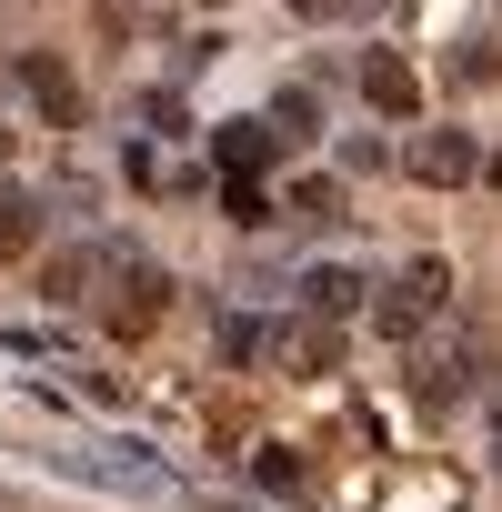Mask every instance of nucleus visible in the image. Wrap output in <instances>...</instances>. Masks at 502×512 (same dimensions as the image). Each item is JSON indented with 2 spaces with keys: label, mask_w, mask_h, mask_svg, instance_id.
I'll list each match as a JSON object with an SVG mask.
<instances>
[{
  "label": "nucleus",
  "mask_w": 502,
  "mask_h": 512,
  "mask_svg": "<svg viewBox=\"0 0 502 512\" xmlns=\"http://www.w3.org/2000/svg\"><path fill=\"white\" fill-rule=\"evenodd\" d=\"M472 362H482V342H472V332H452V342L422 362V412H452V402L472 392Z\"/></svg>",
  "instance_id": "6e6552de"
},
{
  "label": "nucleus",
  "mask_w": 502,
  "mask_h": 512,
  "mask_svg": "<svg viewBox=\"0 0 502 512\" xmlns=\"http://www.w3.org/2000/svg\"><path fill=\"white\" fill-rule=\"evenodd\" d=\"M211 161H221L231 181H262V171L282 161V131H272V121H251V111H241V121H221V131H211Z\"/></svg>",
  "instance_id": "20e7f679"
},
{
  "label": "nucleus",
  "mask_w": 502,
  "mask_h": 512,
  "mask_svg": "<svg viewBox=\"0 0 502 512\" xmlns=\"http://www.w3.org/2000/svg\"><path fill=\"white\" fill-rule=\"evenodd\" d=\"M0 161H11V131H0Z\"/></svg>",
  "instance_id": "ddd939ff"
},
{
  "label": "nucleus",
  "mask_w": 502,
  "mask_h": 512,
  "mask_svg": "<svg viewBox=\"0 0 502 512\" xmlns=\"http://www.w3.org/2000/svg\"><path fill=\"white\" fill-rule=\"evenodd\" d=\"M21 91L51 111V131H81V81H71L61 51H21Z\"/></svg>",
  "instance_id": "39448f33"
},
{
  "label": "nucleus",
  "mask_w": 502,
  "mask_h": 512,
  "mask_svg": "<svg viewBox=\"0 0 502 512\" xmlns=\"http://www.w3.org/2000/svg\"><path fill=\"white\" fill-rule=\"evenodd\" d=\"M272 352H282V372H292V382H322V372H342V322H312V312H302Z\"/></svg>",
  "instance_id": "0eeeda50"
},
{
  "label": "nucleus",
  "mask_w": 502,
  "mask_h": 512,
  "mask_svg": "<svg viewBox=\"0 0 502 512\" xmlns=\"http://www.w3.org/2000/svg\"><path fill=\"white\" fill-rule=\"evenodd\" d=\"M111 282H121V292H111V302H101V322H111V332H121V342H141V332H151V322H161V302H171V282H161V272H151V262H121V272H111Z\"/></svg>",
  "instance_id": "7ed1b4c3"
},
{
  "label": "nucleus",
  "mask_w": 502,
  "mask_h": 512,
  "mask_svg": "<svg viewBox=\"0 0 502 512\" xmlns=\"http://www.w3.org/2000/svg\"><path fill=\"white\" fill-rule=\"evenodd\" d=\"M292 11H302V21H322V11H352V0H292Z\"/></svg>",
  "instance_id": "f8f14e48"
},
{
  "label": "nucleus",
  "mask_w": 502,
  "mask_h": 512,
  "mask_svg": "<svg viewBox=\"0 0 502 512\" xmlns=\"http://www.w3.org/2000/svg\"><path fill=\"white\" fill-rule=\"evenodd\" d=\"M21 251H41V201L21 181H0V262H21Z\"/></svg>",
  "instance_id": "1a4fd4ad"
},
{
  "label": "nucleus",
  "mask_w": 502,
  "mask_h": 512,
  "mask_svg": "<svg viewBox=\"0 0 502 512\" xmlns=\"http://www.w3.org/2000/svg\"><path fill=\"white\" fill-rule=\"evenodd\" d=\"M442 292H452V262H442V251H422V262H402L392 282H382V302H372V322L412 352V332L422 322H442Z\"/></svg>",
  "instance_id": "f257e3e1"
},
{
  "label": "nucleus",
  "mask_w": 502,
  "mask_h": 512,
  "mask_svg": "<svg viewBox=\"0 0 502 512\" xmlns=\"http://www.w3.org/2000/svg\"><path fill=\"white\" fill-rule=\"evenodd\" d=\"M201 11H231V0H201Z\"/></svg>",
  "instance_id": "4468645a"
},
{
  "label": "nucleus",
  "mask_w": 502,
  "mask_h": 512,
  "mask_svg": "<svg viewBox=\"0 0 502 512\" xmlns=\"http://www.w3.org/2000/svg\"><path fill=\"white\" fill-rule=\"evenodd\" d=\"M302 302H312V322H342V312L362 302V272H342V262H322V272L302 282Z\"/></svg>",
  "instance_id": "9d476101"
},
{
  "label": "nucleus",
  "mask_w": 502,
  "mask_h": 512,
  "mask_svg": "<svg viewBox=\"0 0 502 512\" xmlns=\"http://www.w3.org/2000/svg\"><path fill=\"white\" fill-rule=\"evenodd\" d=\"M402 161H412V181H432V191H462V181H482V141H472V131H422Z\"/></svg>",
  "instance_id": "f03ea898"
},
{
  "label": "nucleus",
  "mask_w": 502,
  "mask_h": 512,
  "mask_svg": "<svg viewBox=\"0 0 502 512\" xmlns=\"http://www.w3.org/2000/svg\"><path fill=\"white\" fill-rule=\"evenodd\" d=\"M362 101H372L382 121H412V111H422V71H412L402 51H362Z\"/></svg>",
  "instance_id": "423d86ee"
},
{
  "label": "nucleus",
  "mask_w": 502,
  "mask_h": 512,
  "mask_svg": "<svg viewBox=\"0 0 502 512\" xmlns=\"http://www.w3.org/2000/svg\"><path fill=\"white\" fill-rule=\"evenodd\" d=\"M221 211H231L241 231H251V221H282V201H272L262 181H221Z\"/></svg>",
  "instance_id": "9b49d317"
}]
</instances>
